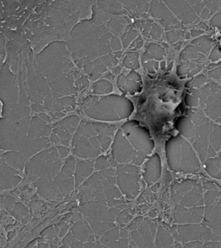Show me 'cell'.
Listing matches in <instances>:
<instances>
[]
</instances>
